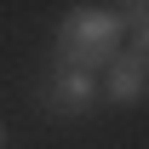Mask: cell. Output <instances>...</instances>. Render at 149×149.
Instances as JSON below:
<instances>
[{
    "label": "cell",
    "mask_w": 149,
    "mask_h": 149,
    "mask_svg": "<svg viewBox=\"0 0 149 149\" xmlns=\"http://www.w3.org/2000/svg\"><path fill=\"white\" fill-rule=\"evenodd\" d=\"M120 35L126 23L109 6H74L69 17L57 23V63L63 69H97L120 57Z\"/></svg>",
    "instance_id": "obj_1"
},
{
    "label": "cell",
    "mask_w": 149,
    "mask_h": 149,
    "mask_svg": "<svg viewBox=\"0 0 149 149\" xmlns=\"http://www.w3.org/2000/svg\"><path fill=\"white\" fill-rule=\"evenodd\" d=\"M92 97H97L92 69H57L52 92H46V109H52V115H86V109H92Z\"/></svg>",
    "instance_id": "obj_2"
},
{
    "label": "cell",
    "mask_w": 149,
    "mask_h": 149,
    "mask_svg": "<svg viewBox=\"0 0 149 149\" xmlns=\"http://www.w3.org/2000/svg\"><path fill=\"white\" fill-rule=\"evenodd\" d=\"M103 92H109L115 103H143V92H149V63L132 57V52H120L109 63V86H103Z\"/></svg>",
    "instance_id": "obj_3"
},
{
    "label": "cell",
    "mask_w": 149,
    "mask_h": 149,
    "mask_svg": "<svg viewBox=\"0 0 149 149\" xmlns=\"http://www.w3.org/2000/svg\"><path fill=\"white\" fill-rule=\"evenodd\" d=\"M115 12H120V23H126V35H143L149 29V0H120Z\"/></svg>",
    "instance_id": "obj_4"
},
{
    "label": "cell",
    "mask_w": 149,
    "mask_h": 149,
    "mask_svg": "<svg viewBox=\"0 0 149 149\" xmlns=\"http://www.w3.org/2000/svg\"><path fill=\"white\" fill-rule=\"evenodd\" d=\"M0 149H6V126H0Z\"/></svg>",
    "instance_id": "obj_5"
}]
</instances>
